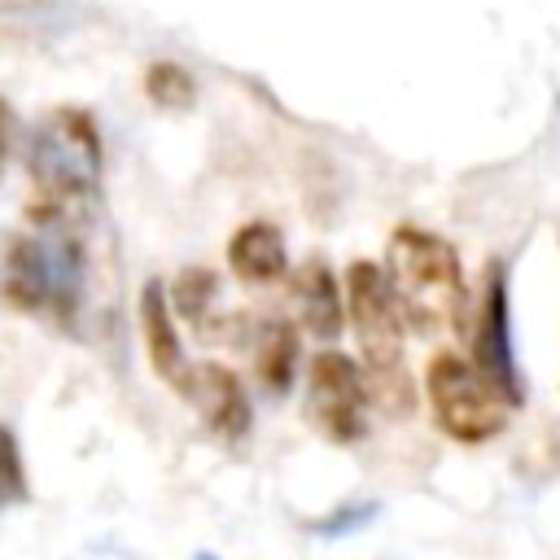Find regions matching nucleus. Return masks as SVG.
<instances>
[{
    "mask_svg": "<svg viewBox=\"0 0 560 560\" xmlns=\"http://www.w3.org/2000/svg\"><path fill=\"white\" fill-rule=\"evenodd\" d=\"M254 376L271 398H284L298 376V324L289 315H262L254 332Z\"/></svg>",
    "mask_w": 560,
    "mask_h": 560,
    "instance_id": "f8f14e48",
    "label": "nucleus"
},
{
    "mask_svg": "<svg viewBox=\"0 0 560 560\" xmlns=\"http://www.w3.org/2000/svg\"><path fill=\"white\" fill-rule=\"evenodd\" d=\"M472 324H468V346H472V368L481 381L494 389L503 407H521L525 381L516 368V346H512V298H508V271L499 258L486 262L481 271V293L472 302Z\"/></svg>",
    "mask_w": 560,
    "mask_h": 560,
    "instance_id": "423d86ee",
    "label": "nucleus"
},
{
    "mask_svg": "<svg viewBox=\"0 0 560 560\" xmlns=\"http://www.w3.org/2000/svg\"><path fill=\"white\" fill-rule=\"evenodd\" d=\"M26 171L48 206L83 197L96 188L101 175V136L88 114L79 109H57L48 114L26 144Z\"/></svg>",
    "mask_w": 560,
    "mask_h": 560,
    "instance_id": "20e7f679",
    "label": "nucleus"
},
{
    "mask_svg": "<svg viewBox=\"0 0 560 560\" xmlns=\"http://www.w3.org/2000/svg\"><path fill=\"white\" fill-rule=\"evenodd\" d=\"M149 96H153L162 109H184V105L192 101V79H188L179 66L162 61V66L149 70Z\"/></svg>",
    "mask_w": 560,
    "mask_h": 560,
    "instance_id": "2eb2a0df",
    "label": "nucleus"
},
{
    "mask_svg": "<svg viewBox=\"0 0 560 560\" xmlns=\"http://www.w3.org/2000/svg\"><path fill=\"white\" fill-rule=\"evenodd\" d=\"M372 516H376V503H350V508L332 512L328 521H319V525H315V534H350V529L368 525Z\"/></svg>",
    "mask_w": 560,
    "mask_h": 560,
    "instance_id": "dca6fc26",
    "label": "nucleus"
},
{
    "mask_svg": "<svg viewBox=\"0 0 560 560\" xmlns=\"http://www.w3.org/2000/svg\"><path fill=\"white\" fill-rule=\"evenodd\" d=\"M35 232H22L4 249V280L0 293L22 315H44L57 324H70L83 302V245L74 232H66L52 210H35Z\"/></svg>",
    "mask_w": 560,
    "mask_h": 560,
    "instance_id": "f257e3e1",
    "label": "nucleus"
},
{
    "mask_svg": "<svg viewBox=\"0 0 560 560\" xmlns=\"http://www.w3.org/2000/svg\"><path fill=\"white\" fill-rule=\"evenodd\" d=\"M228 267L236 280L245 284H276L289 271V249H284V232L267 219L241 223L228 241Z\"/></svg>",
    "mask_w": 560,
    "mask_h": 560,
    "instance_id": "9b49d317",
    "label": "nucleus"
},
{
    "mask_svg": "<svg viewBox=\"0 0 560 560\" xmlns=\"http://www.w3.org/2000/svg\"><path fill=\"white\" fill-rule=\"evenodd\" d=\"M188 402H197L206 429L223 442H241L254 424V407H249V394L241 385V376L223 363H192V376H188Z\"/></svg>",
    "mask_w": 560,
    "mask_h": 560,
    "instance_id": "6e6552de",
    "label": "nucleus"
},
{
    "mask_svg": "<svg viewBox=\"0 0 560 560\" xmlns=\"http://www.w3.org/2000/svg\"><path fill=\"white\" fill-rule=\"evenodd\" d=\"M140 337H144V350H149V368L162 385H171L179 398L188 394V376H192V363L184 354V341L175 332V315H171V298H166V284L153 276L144 280L140 289Z\"/></svg>",
    "mask_w": 560,
    "mask_h": 560,
    "instance_id": "1a4fd4ad",
    "label": "nucleus"
},
{
    "mask_svg": "<svg viewBox=\"0 0 560 560\" xmlns=\"http://www.w3.org/2000/svg\"><path fill=\"white\" fill-rule=\"evenodd\" d=\"M385 276L402 306V319H411L420 332H433L438 324L468 332L472 293H468V280H464V267L451 241L424 228H398L389 236Z\"/></svg>",
    "mask_w": 560,
    "mask_h": 560,
    "instance_id": "f03ea898",
    "label": "nucleus"
},
{
    "mask_svg": "<svg viewBox=\"0 0 560 560\" xmlns=\"http://www.w3.org/2000/svg\"><path fill=\"white\" fill-rule=\"evenodd\" d=\"M31 499V481H26V464H22V446L13 438L9 424H0V512L13 503Z\"/></svg>",
    "mask_w": 560,
    "mask_h": 560,
    "instance_id": "4468645a",
    "label": "nucleus"
},
{
    "mask_svg": "<svg viewBox=\"0 0 560 560\" xmlns=\"http://www.w3.org/2000/svg\"><path fill=\"white\" fill-rule=\"evenodd\" d=\"M306 420L319 438L354 446L368 433V381L341 350H319L306 372Z\"/></svg>",
    "mask_w": 560,
    "mask_h": 560,
    "instance_id": "0eeeda50",
    "label": "nucleus"
},
{
    "mask_svg": "<svg viewBox=\"0 0 560 560\" xmlns=\"http://www.w3.org/2000/svg\"><path fill=\"white\" fill-rule=\"evenodd\" d=\"M192 560H219V556H210V551H197V556H192Z\"/></svg>",
    "mask_w": 560,
    "mask_h": 560,
    "instance_id": "a211bd4d",
    "label": "nucleus"
},
{
    "mask_svg": "<svg viewBox=\"0 0 560 560\" xmlns=\"http://www.w3.org/2000/svg\"><path fill=\"white\" fill-rule=\"evenodd\" d=\"M171 311L184 315V324H192L197 337L214 341L228 337V315L219 311V276L206 267H184L171 284Z\"/></svg>",
    "mask_w": 560,
    "mask_h": 560,
    "instance_id": "ddd939ff",
    "label": "nucleus"
},
{
    "mask_svg": "<svg viewBox=\"0 0 560 560\" xmlns=\"http://www.w3.org/2000/svg\"><path fill=\"white\" fill-rule=\"evenodd\" d=\"M9 153H13V109L0 101V171H4Z\"/></svg>",
    "mask_w": 560,
    "mask_h": 560,
    "instance_id": "f3484780",
    "label": "nucleus"
},
{
    "mask_svg": "<svg viewBox=\"0 0 560 560\" xmlns=\"http://www.w3.org/2000/svg\"><path fill=\"white\" fill-rule=\"evenodd\" d=\"M293 302H298V324L319 337V341H337L346 328V306H341V289L337 276L324 258H306L293 271Z\"/></svg>",
    "mask_w": 560,
    "mask_h": 560,
    "instance_id": "9d476101",
    "label": "nucleus"
},
{
    "mask_svg": "<svg viewBox=\"0 0 560 560\" xmlns=\"http://www.w3.org/2000/svg\"><path fill=\"white\" fill-rule=\"evenodd\" d=\"M424 389H429V407H433V424L464 446H481L490 442L508 411L494 398V389L481 381V372L459 359L455 350H438L424 368Z\"/></svg>",
    "mask_w": 560,
    "mask_h": 560,
    "instance_id": "39448f33",
    "label": "nucleus"
},
{
    "mask_svg": "<svg viewBox=\"0 0 560 560\" xmlns=\"http://www.w3.org/2000/svg\"><path fill=\"white\" fill-rule=\"evenodd\" d=\"M346 319L359 337V350H363V368L372 376V389L376 398L398 416L411 411L416 394H411V381H407V363H402V306L389 289V276L385 267L376 262H350L346 271Z\"/></svg>",
    "mask_w": 560,
    "mask_h": 560,
    "instance_id": "7ed1b4c3",
    "label": "nucleus"
}]
</instances>
